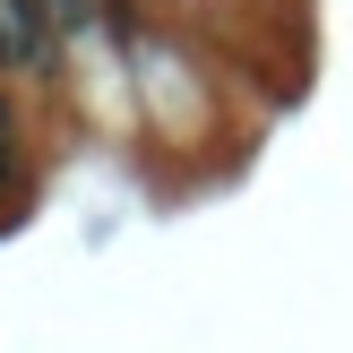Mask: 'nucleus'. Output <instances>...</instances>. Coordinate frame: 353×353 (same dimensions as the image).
<instances>
[{
  "label": "nucleus",
  "mask_w": 353,
  "mask_h": 353,
  "mask_svg": "<svg viewBox=\"0 0 353 353\" xmlns=\"http://www.w3.org/2000/svg\"><path fill=\"white\" fill-rule=\"evenodd\" d=\"M0 69H52L43 0H0Z\"/></svg>",
  "instance_id": "obj_1"
},
{
  "label": "nucleus",
  "mask_w": 353,
  "mask_h": 353,
  "mask_svg": "<svg viewBox=\"0 0 353 353\" xmlns=\"http://www.w3.org/2000/svg\"><path fill=\"white\" fill-rule=\"evenodd\" d=\"M43 9H61V17H86V9H95V0H43Z\"/></svg>",
  "instance_id": "obj_2"
}]
</instances>
